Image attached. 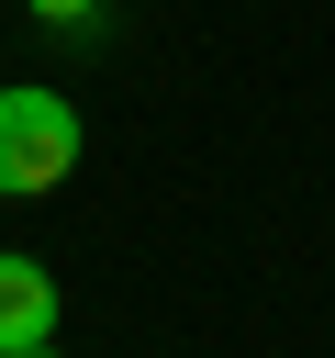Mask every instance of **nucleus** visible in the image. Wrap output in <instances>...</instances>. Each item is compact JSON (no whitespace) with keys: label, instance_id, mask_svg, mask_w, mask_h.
I'll list each match as a JSON object with an SVG mask.
<instances>
[{"label":"nucleus","instance_id":"1","mask_svg":"<svg viewBox=\"0 0 335 358\" xmlns=\"http://www.w3.org/2000/svg\"><path fill=\"white\" fill-rule=\"evenodd\" d=\"M78 168V101L56 90H0V201H45Z\"/></svg>","mask_w":335,"mask_h":358},{"label":"nucleus","instance_id":"2","mask_svg":"<svg viewBox=\"0 0 335 358\" xmlns=\"http://www.w3.org/2000/svg\"><path fill=\"white\" fill-rule=\"evenodd\" d=\"M11 347H56V280H45V257L0 246V358Z\"/></svg>","mask_w":335,"mask_h":358},{"label":"nucleus","instance_id":"3","mask_svg":"<svg viewBox=\"0 0 335 358\" xmlns=\"http://www.w3.org/2000/svg\"><path fill=\"white\" fill-rule=\"evenodd\" d=\"M22 11H34V22H56V34H89V22H100V0H22Z\"/></svg>","mask_w":335,"mask_h":358},{"label":"nucleus","instance_id":"4","mask_svg":"<svg viewBox=\"0 0 335 358\" xmlns=\"http://www.w3.org/2000/svg\"><path fill=\"white\" fill-rule=\"evenodd\" d=\"M11 358H56V347H11Z\"/></svg>","mask_w":335,"mask_h":358}]
</instances>
